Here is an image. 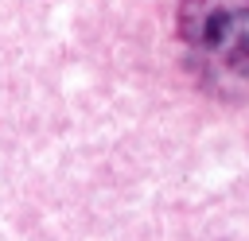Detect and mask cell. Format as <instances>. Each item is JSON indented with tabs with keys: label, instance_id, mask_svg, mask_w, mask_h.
<instances>
[{
	"label": "cell",
	"instance_id": "obj_1",
	"mask_svg": "<svg viewBox=\"0 0 249 241\" xmlns=\"http://www.w3.org/2000/svg\"><path fill=\"white\" fill-rule=\"evenodd\" d=\"M175 31L210 93L249 97V0H179Z\"/></svg>",
	"mask_w": 249,
	"mask_h": 241
}]
</instances>
